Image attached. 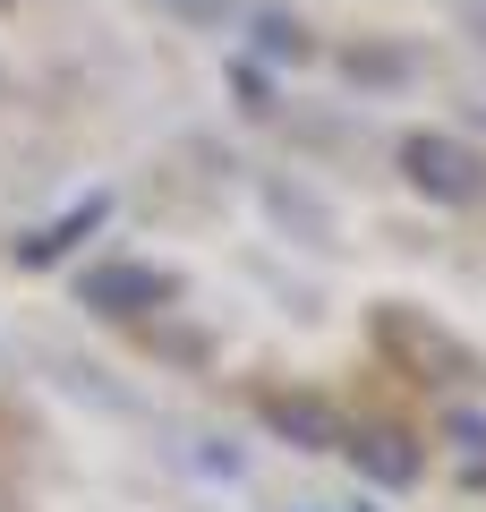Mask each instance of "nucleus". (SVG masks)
I'll list each match as a JSON object with an SVG mask.
<instances>
[{
	"mask_svg": "<svg viewBox=\"0 0 486 512\" xmlns=\"http://www.w3.org/2000/svg\"><path fill=\"white\" fill-rule=\"evenodd\" d=\"M265 419L282 427L290 444H307V453H324V444H342V427H333V410H316V402H290V393H273V402H265Z\"/></svg>",
	"mask_w": 486,
	"mask_h": 512,
	"instance_id": "nucleus-4",
	"label": "nucleus"
},
{
	"mask_svg": "<svg viewBox=\"0 0 486 512\" xmlns=\"http://www.w3.org/2000/svg\"><path fill=\"white\" fill-rule=\"evenodd\" d=\"M0 9H18V0H0Z\"/></svg>",
	"mask_w": 486,
	"mask_h": 512,
	"instance_id": "nucleus-9",
	"label": "nucleus"
},
{
	"mask_svg": "<svg viewBox=\"0 0 486 512\" xmlns=\"http://www.w3.org/2000/svg\"><path fill=\"white\" fill-rule=\"evenodd\" d=\"M401 171H410V188L435 197V205H478L486 197V154L461 146V137H435V128L401 137Z\"/></svg>",
	"mask_w": 486,
	"mask_h": 512,
	"instance_id": "nucleus-1",
	"label": "nucleus"
},
{
	"mask_svg": "<svg viewBox=\"0 0 486 512\" xmlns=\"http://www.w3.org/2000/svg\"><path fill=\"white\" fill-rule=\"evenodd\" d=\"M154 9H171V18H188V26H222V18H239V0H154Z\"/></svg>",
	"mask_w": 486,
	"mask_h": 512,
	"instance_id": "nucleus-7",
	"label": "nucleus"
},
{
	"mask_svg": "<svg viewBox=\"0 0 486 512\" xmlns=\"http://www.w3.org/2000/svg\"><path fill=\"white\" fill-rule=\"evenodd\" d=\"M342 69H350V77H401L410 60H401V52H350Z\"/></svg>",
	"mask_w": 486,
	"mask_h": 512,
	"instance_id": "nucleus-8",
	"label": "nucleus"
},
{
	"mask_svg": "<svg viewBox=\"0 0 486 512\" xmlns=\"http://www.w3.org/2000/svg\"><path fill=\"white\" fill-rule=\"evenodd\" d=\"M171 291H180V282L162 274V265H94V274L77 282V299L103 308V316H145V308H162Z\"/></svg>",
	"mask_w": 486,
	"mask_h": 512,
	"instance_id": "nucleus-2",
	"label": "nucleus"
},
{
	"mask_svg": "<svg viewBox=\"0 0 486 512\" xmlns=\"http://www.w3.org/2000/svg\"><path fill=\"white\" fill-rule=\"evenodd\" d=\"M256 52H265V60H307V35H299V18L265 9V18H256Z\"/></svg>",
	"mask_w": 486,
	"mask_h": 512,
	"instance_id": "nucleus-6",
	"label": "nucleus"
},
{
	"mask_svg": "<svg viewBox=\"0 0 486 512\" xmlns=\"http://www.w3.org/2000/svg\"><path fill=\"white\" fill-rule=\"evenodd\" d=\"M342 453L359 461L367 478H384V487H410V478H418V453H410V436H393V427H367V436H350Z\"/></svg>",
	"mask_w": 486,
	"mask_h": 512,
	"instance_id": "nucleus-3",
	"label": "nucleus"
},
{
	"mask_svg": "<svg viewBox=\"0 0 486 512\" xmlns=\"http://www.w3.org/2000/svg\"><path fill=\"white\" fill-rule=\"evenodd\" d=\"M103 214H111V197H86V205H77V214H60L52 231L18 239V265H52V256L69 248V239H86V231H94V222H103Z\"/></svg>",
	"mask_w": 486,
	"mask_h": 512,
	"instance_id": "nucleus-5",
	"label": "nucleus"
}]
</instances>
